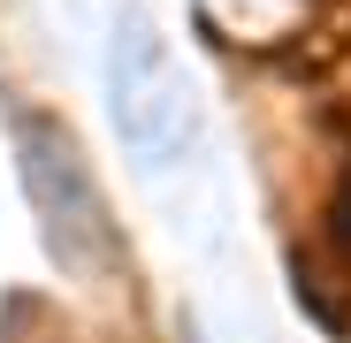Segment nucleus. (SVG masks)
<instances>
[{
    "instance_id": "f257e3e1",
    "label": "nucleus",
    "mask_w": 351,
    "mask_h": 343,
    "mask_svg": "<svg viewBox=\"0 0 351 343\" xmlns=\"http://www.w3.org/2000/svg\"><path fill=\"white\" fill-rule=\"evenodd\" d=\"M8 138H16V176H23V199L38 214L46 252L69 275H107L114 267V221H107V199L92 183L69 123H53L38 107H8Z\"/></svg>"
},
{
    "instance_id": "f03ea898",
    "label": "nucleus",
    "mask_w": 351,
    "mask_h": 343,
    "mask_svg": "<svg viewBox=\"0 0 351 343\" xmlns=\"http://www.w3.org/2000/svg\"><path fill=\"white\" fill-rule=\"evenodd\" d=\"M107 114H114V138L145 168H160L191 145V77L138 8H123L114 46H107Z\"/></svg>"
},
{
    "instance_id": "7ed1b4c3",
    "label": "nucleus",
    "mask_w": 351,
    "mask_h": 343,
    "mask_svg": "<svg viewBox=\"0 0 351 343\" xmlns=\"http://www.w3.org/2000/svg\"><path fill=\"white\" fill-rule=\"evenodd\" d=\"M191 16L221 46L267 53V46H290V38L313 23V0H191Z\"/></svg>"
}]
</instances>
